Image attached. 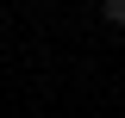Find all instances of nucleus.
<instances>
[{"instance_id": "1", "label": "nucleus", "mask_w": 125, "mask_h": 118, "mask_svg": "<svg viewBox=\"0 0 125 118\" xmlns=\"http://www.w3.org/2000/svg\"><path fill=\"white\" fill-rule=\"evenodd\" d=\"M100 19H106V25H125V0H106V6H100Z\"/></svg>"}]
</instances>
